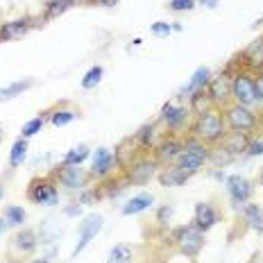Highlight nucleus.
Returning <instances> with one entry per match:
<instances>
[{
	"label": "nucleus",
	"mask_w": 263,
	"mask_h": 263,
	"mask_svg": "<svg viewBox=\"0 0 263 263\" xmlns=\"http://www.w3.org/2000/svg\"><path fill=\"white\" fill-rule=\"evenodd\" d=\"M171 32H173L171 23H155V25H152V34H155V36H168Z\"/></svg>",
	"instance_id": "nucleus-39"
},
{
	"label": "nucleus",
	"mask_w": 263,
	"mask_h": 263,
	"mask_svg": "<svg viewBox=\"0 0 263 263\" xmlns=\"http://www.w3.org/2000/svg\"><path fill=\"white\" fill-rule=\"evenodd\" d=\"M80 211H82L80 202H78V204H73V206H66V209H64V213H66V216H78Z\"/></svg>",
	"instance_id": "nucleus-41"
},
{
	"label": "nucleus",
	"mask_w": 263,
	"mask_h": 263,
	"mask_svg": "<svg viewBox=\"0 0 263 263\" xmlns=\"http://www.w3.org/2000/svg\"><path fill=\"white\" fill-rule=\"evenodd\" d=\"M5 220H7V224H12V227H21V224L25 222V211H23V206H16V204H9V206H5Z\"/></svg>",
	"instance_id": "nucleus-30"
},
{
	"label": "nucleus",
	"mask_w": 263,
	"mask_h": 263,
	"mask_svg": "<svg viewBox=\"0 0 263 263\" xmlns=\"http://www.w3.org/2000/svg\"><path fill=\"white\" fill-rule=\"evenodd\" d=\"M209 80H211V73H209V68H197L195 73H193V78H191V82L186 86H182V91H179V96L186 98V96H193L195 91H200V89H204V84H209Z\"/></svg>",
	"instance_id": "nucleus-17"
},
{
	"label": "nucleus",
	"mask_w": 263,
	"mask_h": 263,
	"mask_svg": "<svg viewBox=\"0 0 263 263\" xmlns=\"http://www.w3.org/2000/svg\"><path fill=\"white\" fill-rule=\"evenodd\" d=\"M100 5H107V7H111V5H116V0H98Z\"/></svg>",
	"instance_id": "nucleus-44"
},
{
	"label": "nucleus",
	"mask_w": 263,
	"mask_h": 263,
	"mask_svg": "<svg viewBox=\"0 0 263 263\" xmlns=\"http://www.w3.org/2000/svg\"><path fill=\"white\" fill-rule=\"evenodd\" d=\"M234 159H236V157L220 145V147H213V150H209V159H206V161H211L216 168H222V166H227V163H232Z\"/></svg>",
	"instance_id": "nucleus-29"
},
{
	"label": "nucleus",
	"mask_w": 263,
	"mask_h": 263,
	"mask_svg": "<svg viewBox=\"0 0 263 263\" xmlns=\"http://www.w3.org/2000/svg\"><path fill=\"white\" fill-rule=\"evenodd\" d=\"M209 109H211V98L204 89L195 91L193 96H191V111H193L195 116H202V114L209 111Z\"/></svg>",
	"instance_id": "nucleus-25"
},
{
	"label": "nucleus",
	"mask_w": 263,
	"mask_h": 263,
	"mask_svg": "<svg viewBox=\"0 0 263 263\" xmlns=\"http://www.w3.org/2000/svg\"><path fill=\"white\" fill-rule=\"evenodd\" d=\"M248 152L250 157H261L263 155V139H254V141H250L248 143Z\"/></svg>",
	"instance_id": "nucleus-37"
},
{
	"label": "nucleus",
	"mask_w": 263,
	"mask_h": 263,
	"mask_svg": "<svg viewBox=\"0 0 263 263\" xmlns=\"http://www.w3.org/2000/svg\"><path fill=\"white\" fill-rule=\"evenodd\" d=\"M259 184L263 186V171H261V177H259Z\"/></svg>",
	"instance_id": "nucleus-47"
},
{
	"label": "nucleus",
	"mask_w": 263,
	"mask_h": 263,
	"mask_svg": "<svg viewBox=\"0 0 263 263\" xmlns=\"http://www.w3.org/2000/svg\"><path fill=\"white\" fill-rule=\"evenodd\" d=\"M152 141H155V125H145V127H141V132L136 134V143L143 145V147H150Z\"/></svg>",
	"instance_id": "nucleus-34"
},
{
	"label": "nucleus",
	"mask_w": 263,
	"mask_h": 263,
	"mask_svg": "<svg viewBox=\"0 0 263 263\" xmlns=\"http://www.w3.org/2000/svg\"><path fill=\"white\" fill-rule=\"evenodd\" d=\"M193 132H195V139H200L202 143H218V141L227 134V132H224V118L216 109H209V111H204L202 116H197Z\"/></svg>",
	"instance_id": "nucleus-2"
},
{
	"label": "nucleus",
	"mask_w": 263,
	"mask_h": 263,
	"mask_svg": "<svg viewBox=\"0 0 263 263\" xmlns=\"http://www.w3.org/2000/svg\"><path fill=\"white\" fill-rule=\"evenodd\" d=\"M189 177L191 175L184 173L179 166H171L159 175V182H161V186H182V184L189 182Z\"/></svg>",
	"instance_id": "nucleus-20"
},
{
	"label": "nucleus",
	"mask_w": 263,
	"mask_h": 263,
	"mask_svg": "<svg viewBox=\"0 0 263 263\" xmlns=\"http://www.w3.org/2000/svg\"><path fill=\"white\" fill-rule=\"evenodd\" d=\"M195 7V0H171L168 3V9L173 12H191Z\"/></svg>",
	"instance_id": "nucleus-36"
},
{
	"label": "nucleus",
	"mask_w": 263,
	"mask_h": 263,
	"mask_svg": "<svg viewBox=\"0 0 263 263\" xmlns=\"http://www.w3.org/2000/svg\"><path fill=\"white\" fill-rule=\"evenodd\" d=\"M206 93H209V98L213 102H224L229 96H232V80L222 73L216 75V78L209 80V89H206Z\"/></svg>",
	"instance_id": "nucleus-15"
},
{
	"label": "nucleus",
	"mask_w": 263,
	"mask_h": 263,
	"mask_svg": "<svg viewBox=\"0 0 263 263\" xmlns=\"http://www.w3.org/2000/svg\"><path fill=\"white\" fill-rule=\"evenodd\" d=\"M89 147L86 145H78V147H73V150H68L64 155L62 159V166H82V163L89 159Z\"/></svg>",
	"instance_id": "nucleus-26"
},
{
	"label": "nucleus",
	"mask_w": 263,
	"mask_h": 263,
	"mask_svg": "<svg viewBox=\"0 0 263 263\" xmlns=\"http://www.w3.org/2000/svg\"><path fill=\"white\" fill-rule=\"evenodd\" d=\"M155 168H157V161H152V159H141V161L129 166L127 179L132 184H147L150 177L155 175Z\"/></svg>",
	"instance_id": "nucleus-13"
},
{
	"label": "nucleus",
	"mask_w": 263,
	"mask_h": 263,
	"mask_svg": "<svg viewBox=\"0 0 263 263\" xmlns=\"http://www.w3.org/2000/svg\"><path fill=\"white\" fill-rule=\"evenodd\" d=\"M25 157H27V139H23V136H21V139L14 141L12 150H9V166H12V168L23 166Z\"/></svg>",
	"instance_id": "nucleus-24"
},
{
	"label": "nucleus",
	"mask_w": 263,
	"mask_h": 263,
	"mask_svg": "<svg viewBox=\"0 0 263 263\" xmlns=\"http://www.w3.org/2000/svg\"><path fill=\"white\" fill-rule=\"evenodd\" d=\"M3 195H5V189H3V184H0V200H3Z\"/></svg>",
	"instance_id": "nucleus-45"
},
{
	"label": "nucleus",
	"mask_w": 263,
	"mask_h": 263,
	"mask_svg": "<svg viewBox=\"0 0 263 263\" xmlns=\"http://www.w3.org/2000/svg\"><path fill=\"white\" fill-rule=\"evenodd\" d=\"M171 216H173V206H171V204L159 206V211H157V220H159V224H166L168 220H171Z\"/></svg>",
	"instance_id": "nucleus-38"
},
{
	"label": "nucleus",
	"mask_w": 263,
	"mask_h": 263,
	"mask_svg": "<svg viewBox=\"0 0 263 263\" xmlns=\"http://www.w3.org/2000/svg\"><path fill=\"white\" fill-rule=\"evenodd\" d=\"M73 3L75 0H52V3L48 5V9H46V18H54V16H59L62 12H66Z\"/></svg>",
	"instance_id": "nucleus-33"
},
{
	"label": "nucleus",
	"mask_w": 263,
	"mask_h": 263,
	"mask_svg": "<svg viewBox=\"0 0 263 263\" xmlns=\"http://www.w3.org/2000/svg\"><path fill=\"white\" fill-rule=\"evenodd\" d=\"M34 86V80H18V82H12V84H7V86H3L0 89V102H5V100H12V98L16 96H23V93L27 89H32Z\"/></svg>",
	"instance_id": "nucleus-21"
},
{
	"label": "nucleus",
	"mask_w": 263,
	"mask_h": 263,
	"mask_svg": "<svg viewBox=\"0 0 263 263\" xmlns=\"http://www.w3.org/2000/svg\"><path fill=\"white\" fill-rule=\"evenodd\" d=\"M250 263H259V261H256V259H254V261H250Z\"/></svg>",
	"instance_id": "nucleus-48"
},
{
	"label": "nucleus",
	"mask_w": 263,
	"mask_h": 263,
	"mask_svg": "<svg viewBox=\"0 0 263 263\" xmlns=\"http://www.w3.org/2000/svg\"><path fill=\"white\" fill-rule=\"evenodd\" d=\"M102 224H105V218H102L100 213H93V216H86L84 220L80 222V227H78L80 240H78V245H75V250H73V259H78L82 252H84L86 245H89L91 240L98 236V232L102 229Z\"/></svg>",
	"instance_id": "nucleus-6"
},
{
	"label": "nucleus",
	"mask_w": 263,
	"mask_h": 263,
	"mask_svg": "<svg viewBox=\"0 0 263 263\" xmlns=\"http://www.w3.org/2000/svg\"><path fill=\"white\" fill-rule=\"evenodd\" d=\"M224 120H227V125L232 129L236 132H250L256 127V114L252 111L250 107L245 105H232L227 107V111H224Z\"/></svg>",
	"instance_id": "nucleus-5"
},
{
	"label": "nucleus",
	"mask_w": 263,
	"mask_h": 263,
	"mask_svg": "<svg viewBox=\"0 0 263 263\" xmlns=\"http://www.w3.org/2000/svg\"><path fill=\"white\" fill-rule=\"evenodd\" d=\"M204 7H209V9H213V7H218V0H200Z\"/></svg>",
	"instance_id": "nucleus-42"
},
{
	"label": "nucleus",
	"mask_w": 263,
	"mask_h": 263,
	"mask_svg": "<svg viewBox=\"0 0 263 263\" xmlns=\"http://www.w3.org/2000/svg\"><path fill=\"white\" fill-rule=\"evenodd\" d=\"M152 202H155V197L152 193H139L134 195L127 204L123 206V216H136V213H143L145 209H150Z\"/></svg>",
	"instance_id": "nucleus-18"
},
{
	"label": "nucleus",
	"mask_w": 263,
	"mask_h": 263,
	"mask_svg": "<svg viewBox=\"0 0 263 263\" xmlns=\"http://www.w3.org/2000/svg\"><path fill=\"white\" fill-rule=\"evenodd\" d=\"M175 240H177V248L184 256L195 259L200 254V250L204 248V232L200 227H195V224H184V227L177 229Z\"/></svg>",
	"instance_id": "nucleus-3"
},
{
	"label": "nucleus",
	"mask_w": 263,
	"mask_h": 263,
	"mask_svg": "<svg viewBox=\"0 0 263 263\" xmlns=\"http://www.w3.org/2000/svg\"><path fill=\"white\" fill-rule=\"evenodd\" d=\"M3 136H5V132H3V125H0V141H3Z\"/></svg>",
	"instance_id": "nucleus-46"
},
{
	"label": "nucleus",
	"mask_w": 263,
	"mask_h": 263,
	"mask_svg": "<svg viewBox=\"0 0 263 263\" xmlns=\"http://www.w3.org/2000/svg\"><path fill=\"white\" fill-rule=\"evenodd\" d=\"M102 75H105L102 66H93V68H89V73L82 78V89H96V86L100 84Z\"/></svg>",
	"instance_id": "nucleus-31"
},
{
	"label": "nucleus",
	"mask_w": 263,
	"mask_h": 263,
	"mask_svg": "<svg viewBox=\"0 0 263 263\" xmlns=\"http://www.w3.org/2000/svg\"><path fill=\"white\" fill-rule=\"evenodd\" d=\"M116 152H111L109 147H98L91 159V175L93 177H107L116 168Z\"/></svg>",
	"instance_id": "nucleus-11"
},
{
	"label": "nucleus",
	"mask_w": 263,
	"mask_h": 263,
	"mask_svg": "<svg viewBox=\"0 0 263 263\" xmlns=\"http://www.w3.org/2000/svg\"><path fill=\"white\" fill-rule=\"evenodd\" d=\"M254 98H256V102L263 105V75H259V78L254 80Z\"/></svg>",
	"instance_id": "nucleus-40"
},
{
	"label": "nucleus",
	"mask_w": 263,
	"mask_h": 263,
	"mask_svg": "<svg viewBox=\"0 0 263 263\" xmlns=\"http://www.w3.org/2000/svg\"><path fill=\"white\" fill-rule=\"evenodd\" d=\"M27 197H30L34 204L43 206H54L59 202V191L57 184L50 177H41V179H32L30 189H27Z\"/></svg>",
	"instance_id": "nucleus-4"
},
{
	"label": "nucleus",
	"mask_w": 263,
	"mask_h": 263,
	"mask_svg": "<svg viewBox=\"0 0 263 263\" xmlns=\"http://www.w3.org/2000/svg\"><path fill=\"white\" fill-rule=\"evenodd\" d=\"M36 245H39L36 234L32 232V229H21V232H16L12 240H9V252L16 254L18 259H23V256H30L32 252L36 250Z\"/></svg>",
	"instance_id": "nucleus-10"
},
{
	"label": "nucleus",
	"mask_w": 263,
	"mask_h": 263,
	"mask_svg": "<svg viewBox=\"0 0 263 263\" xmlns=\"http://www.w3.org/2000/svg\"><path fill=\"white\" fill-rule=\"evenodd\" d=\"M227 193L232 197V204L236 209H243L252 197V193H254V186L243 175H232V177H227Z\"/></svg>",
	"instance_id": "nucleus-7"
},
{
	"label": "nucleus",
	"mask_w": 263,
	"mask_h": 263,
	"mask_svg": "<svg viewBox=\"0 0 263 263\" xmlns=\"http://www.w3.org/2000/svg\"><path fill=\"white\" fill-rule=\"evenodd\" d=\"M30 30V23L25 18H18V21H12V23H5L0 27V39L5 41H14V39H21L25 32Z\"/></svg>",
	"instance_id": "nucleus-19"
},
{
	"label": "nucleus",
	"mask_w": 263,
	"mask_h": 263,
	"mask_svg": "<svg viewBox=\"0 0 263 263\" xmlns=\"http://www.w3.org/2000/svg\"><path fill=\"white\" fill-rule=\"evenodd\" d=\"M209 159V150H206V145L202 143L200 139H195V136H191V139H186V143H182V152L177 155L175 159V166H179L184 173L189 175H195L202 171V166H204V161Z\"/></svg>",
	"instance_id": "nucleus-1"
},
{
	"label": "nucleus",
	"mask_w": 263,
	"mask_h": 263,
	"mask_svg": "<svg viewBox=\"0 0 263 263\" xmlns=\"http://www.w3.org/2000/svg\"><path fill=\"white\" fill-rule=\"evenodd\" d=\"M216 222H218V211L213 209V204H209V202H200V204H195V216H193L195 227H200L202 232H209Z\"/></svg>",
	"instance_id": "nucleus-14"
},
{
	"label": "nucleus",
	"mask_w": 263,
	"mask_h": 263,
	"mask_svg": "<svg viewBox=\"0 0 263 263\" xmlns=\"http://www.w3.org/2000/svg\"><path fill=\"white\" fill-rule=\"evenodd\" d=\"M232 96H234V100H236L238 105H245V107L254 105L256 102V98H254V80H252L250 75H245V73L234 75Z\"/></svg>",
	"instance_id": "nucleus-9"
},
{
	"label": "nucleus",
	"mask_w": 263,
	"mask_h": 263,
	"mask_svg": "<svg viewBox=\"0 0 263 263\" xmlns=\"http://www.w3.org/2000/svg\"><path fill=\"white\" fill-rule=\"evenodd\" d=\"M240 211H243L245 222H248L252 229H256V232H263V209H261L259 204H245Z\"/></svg>",
	"instance_id": "nucleus-22"
},
{
	"label": "nucleus",
	"mask_w": 263,
	"mask_h": 263,
	"mask_svg": "<svg viewBox=\"0 0 263 263\" xmlns=\"http://www.w3.org/2000/svg\"><path fill=\"white\" fill-rule=\"evenodd\" d=\"M107 263H134V250H132V245L127 243L114 245L111 252H109Z\"/></svg>",
	"instance_id": "nucleus-23"
},
{
	"label": "nucleus",
	"mask_w": 263,
	"mask_h": 263,
	"mask_svg": "<svg viewBox=\"0 0 263 263\" xmlns=\"http://www.w3.org/2000/svg\"><path fill=\"white\" fill-rule=\"evenodd\" d=\"M5 229H7V220H5V218H0V234H5Z\"/></svg>",
	"instance_id": "nucleus-43"
},
{
	"label": "nucleus",
	"mask_w": 263,
	"mask_h": 263,
	"mask_svg": "<svg viewBox=\"0 0 263 263\" xmlns=\"http://www.w3.org/2000/svg\"><path fill=\"white\" fill-rule=\"evenodd\" d=\"M179 152H182V143L175 139H166L159 145V159L161 161H173V159H177Z\"/></svg>",
	"instance_id": "nucleus-27"
},
{
	"label": "nucleus",
	"mask_w": 263,
	"mask_h": 263,
	"mask_svg": "<svg viewBox=\"0 0 263 263\" xmlns=\"http://www.w3.org/2000/svg\"><path fill=\"white\" fill-rule=\"evenodd\" d=\"M189 114H191V109H186L184 105H173V102H168V105H163V109H161V120L168 125V129H179L186 123Z\"/></svg>",
	"instance_id": "nucleus-12"
},
{
	"label": "nucleus",
	"mask_w": 263,
	"mask_h": 263,
	"mask_svg": "<svg viewBox=\"0 0 263 263\" xmlns=\"http://www.w3.org/2000/svg\"><path fill=\"white\" fill-rule=\"evenodd\" d=\"M78 118V111H73V109H54V111H50V123L54 125V127H64V125L73 123V120Z\"/></svg>",
	"instance_id": "nucleus-28"
},
{
	"label": "nucleus",
	"mask_w": 263,
	"mask_h": 263,
	"mask_svg": "<svg viewBox=\"0 0 263 263\" xmlns=\"http://www.w3.org/2000/svg\"><path fill=\"white\" fill-rule=\"evenodd\" d=\"M220 141H222V147H224V150H229L234 157H238L240 152L248 150V143H250L248 134H245V132H236V129L227 132V134H224Z\"/></svg>",
	"instance_id": "nucleus-16"
},
{
	"label": "nucleus",
	"mask_w": 263,
	"mask_h": 263,
	"mask_svg": "<svg viewBox=\"0 0 263 263\" xmlns=\"http://www.w3.org/2000/svg\"><path fill=\"white\" fill-rule=\"evenodd\" d=\"M54 177L59 179V184L64 186V189L68 191H82L86 184H89L91 175L84 171V168L80 166H62L57 173H54Z\"/></svg>",
	"instance_id": "nucleus-8"
},
{
	"label": "nucleus",
	"mask_w": 263,
	"mask_h": 263,
	"mask_svg": "<svg viewBox=\"0 0 263 263\" xmlns=\"http://www.w3.org/2000/svg\"><path fill=\"white\" fill-rule=\"evenodd\" d=\"M245 57H250V62H254V64H263V39L252 43L248 50H245Z\"/></svg>",
	"instance_id": "nucleus-35"
},
{
	"label": "nucleus",
	"mask_w": 263,
	"mask_h": 263,
	"mask_svg": "<svg viewBox=\"0 0 263 263\" xmlns=\"http://www.w3.org/2000/svg\"><path fill=\"white\" fill-rule=\"evenodd\" d=\"M43 123H46V120H43V116L30 118V120H27V123L23 125V129H21V136H23V139H30V136L39 134L41 127H43Z\"/></svg>",
	"instance_id": "nucleus-32"
}]
</instances>
